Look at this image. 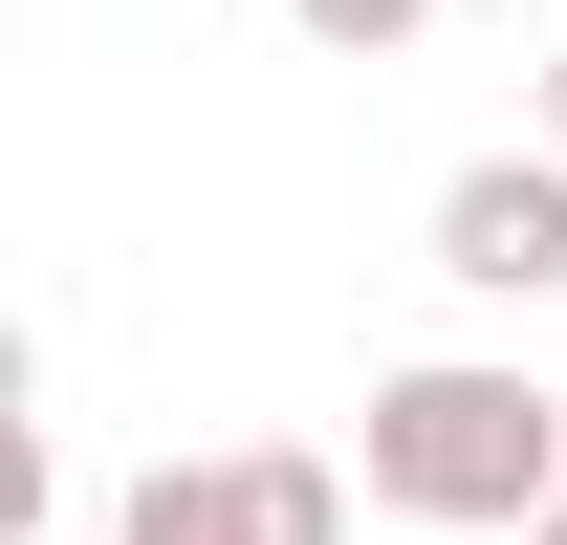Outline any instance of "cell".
Here are the masks:
<instances>
[{
    "label": "cell",
    "mask_w": 567,
    "mask_h": 545,
    "mask_svg": "<svg viewBox=\"0 0 567 545\" xmlns=\"http://www.w3.org/2000/svg\"><path fill=\"white\" fill-rule=\"evenodd\" d=\"M350 480L393 502V524H436V545H524L567 502V393L502 371V349H415V371H371Z\"/></svg>",
    "instance_id": "cell-1"
},
{
    "label": "cell",
    "mask_w": 567,
    "mask_h": 545,
    "mask_svg": "<svg viewBox=\"0 0 567 545\" xmlns=\"http://www.w3.org/2000/svg\"><path fill=\"white\" fill-rule=\"evenodd\" d=\"M110 545H350V459H306V436H262V459H153L132 502H110Z\"/></svg>",
    "instance_id": "cell-2"
},
{
    "label": "cell",
    "mask_w": 567,
    "mask_h": 545,
    "mask_svg": "<svg viewBox=\"0 0 567 545\" xmlns=\"http://www.w3.org/2000/svg\"><path fill=\"white\" fill-rule=\"evenodd\" d=\"M436 284L458 306H567V153H458L436 175Z\"/></svg>",
    "instance_id": "cell-3"
},
{
    "label": "cell",
    "mask_w": 567,
    "mask_h": 545,
    "mask_svg": "<svg viewBox=\"0 0 567 545\" xmlns=\"http://www.w3.org/2000/svg\"><path fill=\"white\" fill-rule=\"evenodd\" d=\"M284 22H306L328 66H393V44H436V0H284Z\"/></svg>",
    "instance_id": "cell-4"
},
{
    "label": "cell",
    "mask_w": 567,
    "mask_h": 545,
    "mask_svg": "<svg viewBox=\"0 0 567 545\" xmlns=\"http://www.w3.org/2000/svg\"><path fill=\"white\" fill-rule=\"evenodd\" d=\"M546 153H567V44H546Z\"/></svg>",
    "instance_id": "cell-5"
},
{
    "label": "cell",
    "mask_w": 567,
    "mask_h": 545,
    "mask_svg": "<svg viewBox=\"0 0 567 545\" xmlns=\"http://www.w3.org/2000/svg\"><path fill=\"white\" fill-rule=\"evenodd\" d=\"M524 545H567V502H546V524H524Z\"/></svg>",
    "instance_id": "cell-6"
}]
</instances>
